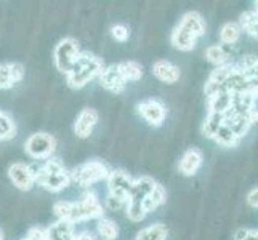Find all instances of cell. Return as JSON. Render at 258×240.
Listing matches in <instances>:
<instances>
[{"instance_id":"cell-39","label":"cell","mask_w":258,"mask_h":240,"mask_svg":"<svg viewBox=\"0 0 258 240\" xmlns=\"http://www.w3.org/2000/svg\"><path fill=\"white\" fill-rule=\"evenodd\" d=\"M253 5H255V7H253V12L258 13V0H256V2H253Z\"/></svg>"},{"instance_id":"cell-11","label":"cell","mask_w":258,"mask_h":240,"mask_svg":"<svg viewBox=\"0 0 258 240\" xmlns=\"http://www.w3.org/2000/svg\"><path fill=\"white\" fill-rule=\"evenodd\" d=\"M233 67H234V64L229 63L225 66L215 67L212 70V74L209 75L207 82H206V87H204V93H206L207 98H210L215 93L223 92L225 82H226V78L231 75V72H233Z\"/></svg>"},{"instance_id":"cell-32","label":"cell","mask_w":258,"mask_h":240,"mask_svg":"<svg viewBox=\"0 0 258 240\" xmlns=\"http://www.w3.org/2000/svg\"><path fill=\"white\" fill-rule=\"evenodd\" d=\"M16 135V123L7 112L2 114L0 117V141L12 139Z\"/></svg>"},{"instance_id":"cell-9","label":"cell","mask_w":258,"mask_h":240,"mask_svg":"<svg viewBox=\"0 0 258 240\" xmlns=\"http://www.w3.org/2000/svg\"><path fill=\"white\" fill-rule=\"evenodd\" d=\"M98 119H100V114L93 108H85L79 112L74 123V133L77 135V138L81 139L90 138L98 123Z\"/></svg>"},{"instance_id":"cell-33","label":"cell","mask_w":258,"mask_h":240,"mask_svg":"<svg viewBox=\"0 0 258 240\" xmlns=\"http://www.w3.org/2000/svg\"><path fill=\"white\" fill-rule=\"evenodd\" d=\"M111 35H112V39L115 42H127L128 37H130V31L127 26H123V24H114L112 28H111Z\"/></svg>"},{"instance_id":"cell-14","label":"cell","mask_w":258,"mask_h":240,"mask_svg":"<svg viewBox=\"0 0 258 240\" xmlns=\"http://www.w3.org/2000/svg\"><path fill=\"white\" fill-rule=\"evenodd\" d=\"M202 150L198 147H189L186 152L183 154V157L180 158V165H178V170H180L181 175L184 176H194L198 173V170L202 165Z\"/></svg>"},{"instance_id":"cell-6","label":"cell","mask_w":258,"mask_h":240,"mask_svg":"<svg viewBox=\"0 0 258 240\" xmlns=\"http://www.w3.org/2000/svg\"><path fill=\"white\" fill-rule=\"evenodd\" d=\"M133 178L123 170H114L109 172V176L106 183H108V189H109V195H114V197H119L122 200H128L130 192L133 188Z\"/></svg>"},{"instance_id":"cell-2","label":"cell","mask_w":258,"mask_h":240,"mask_svg":"<svg viewBox=\"0 0 258 240\" xmlns=\"http://www.w3.org/2000/svg\"><path fill=\"white\" fill-rule=\"evenodd\" d=\"M35 184L42 186L45 191L59 192L71 184V173L61 164L59 158H47L37 172H35Z\"/></svg>"},{"instance_id":"cell-15","label":"cell","mask_w":258,"mask_h":240,"mask_svg":"<svg viewBox=\"0 0 258 240\" xmlns=\"http://www.w3.org/2000/svg\"><path fill=\"white\" fill-rule=\"evenodd\" d=\"M153 74L164 84H176L181 77L180 69L167 59H157L153 64Z\"/></svg>"},{"instance_id":"cell-21","label":"cell","mask_w":258,"mask_h":240,"mask_svg":"<svg viewBox=\"0 0 258 240\" xmlns=\"http://www.w3.org/2000/svg\"><path fill=\"white\" fill-rule=\"evenodd\" d=\"M225 125V114H217V112H209L207 119L204 120L202 123V135L209 138V139H213V136L217 135V131Z\"/></svg>"},{"instance_id":"cell-16","label":"cell","mask_w":258,"mask_h":240,"mask_svg":"<svg viewBox=\"0 0 258 240\" xmlns=\"http://www.w3.org/2000/svg\"><path fill=\"white\" fill-rule=\"evenodd\" d=\"M79 205H81L84 219H100L104 215V208L101 205V202L98 200V197L93 192H85L82 195V199L79 200Z\"/></svg>"},{"instance_id":"cell-42","label":"cell","mask_w":258,"mask_h":240,"mask_svg":"<svg viewBox=\"0 0 258 240\" xmlns=\"http://www.w3.org/2000/svg\"><path fill=\"white\" fill-rule=\"evenodd\" d=\"M2 114H4V111H0V117H2Z\"/></svg>"},{"instance_id":"cell-36","label":"cell","mask_w":258,"mask_h":240,"mask_svg":"<svg viewBox=\"0 0 258 240\" xmlns=\"http://www.w3.org/2000/svg\"><path fill=\"white\" fill-rule=\"evenodd\" d=\"M241 72L244 74V77H247V78H250V80H255V82H258V61L253 64V66H250L248 69H245V70H241Z\"/></svg>"},{"instance_id":"cell-19","label":"cell","mask_w":258,"mask_h":240,"mask_svg":"<svg viewBox=\"0 0 258 240\" xmlns=\"http://www.w3.org/2000/svg\"><path fill=\"white\" fill-rule=\"evenodd\" d=\"M170 42H172V45L176 50H180V51H192L196 48L198 39H196L194 35L189 34L186 29H183L180 24H176V28L172 31Z\"/></svg>"},{"instance_id":"cell-22","label":"cell","mask_w":258,"mask_h":240,"mask_svg":"<svg viewBox=\"0 0 258 240\" xmlns=\"http://www.w3.org/2000/svg\"><path fill=\"white\" fill-rule=\"evenodd\" d=\"M233 104V93L220 92L209 98V112L225 114Z\"/></svg>"},{"instance_id":"cell-23","label":"cell","mask_w":258,"mask_h":240,"mask_svg":"<svg viewBox=\"0 0 258 240\" xmlns=\"http://www.w3.org/2000/svg\"><path fill=\"white\" fill-rule=\"evenodd\" d=\"M122 77L125 78V82H138L143 77V66L138 61H122L117 64Z\"/></svg>"},{"instance_id":"cell-35","label":"cell","mask_w":258,"mask_h":240,"mask_svg":"<svg viewBox=\"0 0 258 240\" xmlns=\"http://www.w3.org/2000/svg\"><path fill=\"white\" fill-rule=\"evenodd\" d=\"M26 237H29L31 240H47V232H45V229H43V227L35 226V227H31L28 230V235H26Z\"/></svg>"},{"instance_id":"cell-38","label":"cell","mask_w":258,"mask_h":240,"mask_svg":"<svg viewBox=\"0 0 258 240\" xmlns=\"http://www.w3.org/2000/svg\"><path fill=\"white\" fill-rule=\"evenodd\" d=\"M74 240H96L90 232H82V234H79L74 237Z\"/></svg>"},{"instance_id":"cell-13","label":"cell","mask_w":258,"mask_h":240,"mask_svg":"<svg viewBox=\"0 0 258 240\" xmlns=\"http://www.w3.org/2000/svg\"><path fill=\"white\" fill-rule=\"evenodd\" d=\"M24 78V67L20 63L0 64V90H10Z\"/></svg>"},{"instance_id":"cell-18","label":"cell","mask_w":258,"mask_h":240,"mask_svg":"<svg viewBox=\"0 0 258 240\" xmlns=\"http://www.w3.org/2000/svg\"><path fill=\"white\" fill-rule=\"evenodd\" d=\"M178 24H180L183 29L188 31L189 34H192L196 39H199L201 35L206 34V29H207L206 21H204V18L198 12H188V13H184Z\"/></svg>"},{"instance_id":"cell-3","label":"cell","mask_w":258,"mask_h":240,"mask_svg":"<svg viewBox=\"0 0 258 240\" xmlns=\"http://www.w3.org/2000/svg\"><path fill=\"white\" fill-rule=\"evenodd\" d=\"M109 170L100 160H90L81 167H77L71 173V181L77 183L82 188H90V186L100 183L103 180H108Z\"/></svg>"},{"instance_id":"cell-8","label":"cell","mask_w":258,"mask_h":240,"mask_svg":"<svg viewBox=\"0 0 258 240\" xmlns=\"http://www.w3.org/2000/svg\"><path fill=\"white\" fill-rule=\"evenodd\" d=\"M137 108L141 117L153 127H161L167 117L165 106L159 100H145V101H141Z\"/></svg>"},{"instance_id":"cell-12","label":"cell","mask_w":258,"mask_h":240,"mask_svg":"<svg viewBox=\"0 0 258 240\" xmlns=\"http://www.w3.org/2000/svg\"><path fill=\"white\" fill-rule=\"evenodd\" d=\"M53 211H55V215L58 216L59 221H66V223H71V224H77L85 221L79 202L59 200L53 205Z\"/></svg>"},{"instance_id":"cell-25","label":"cell","mask_w":258,"mask_h":240,"mask_svg":"<svg viewBox=\"0 0 258 240\" xmlns=\"http://www.w3.org/2000/svg\"><path fill=\"white\" fill-rule=\"evenodd\" d=\"M239 28H241L244 32H247L248 35H252L258 40V13L256 12H245L239 18Z\"/></svg>"},{"instance_id":"cell-31","label":"cell","mask_w":258,"mask_h":240,"mask_svg":"<svg viewBox=\"0 0 258 240\" xmlns=\"http://www.w3.org/2000/svg\"><path fill=\"white\" fill-rule=\"evenodd\" d=\"M125 215H127V218H128L130 221H133V223H141V221H143V219L148 216V211L145 210L143 203L127 200Z\"/></svg>"},{"instance_id":"cell-24","label":"cell","mask_w":258,"mask_h":240,"mask_svg":"<svg viewBox=\"0 0 258 240\" xmlns=\"http://www.w3.org/2000/svg\"><path fill=\"white\" fill-rule=\"evenodd\" d=\"M242 29L237 23H225L220 29V39L225 45H234L241 39Z\"/></svg>"},{"instance_id":"cell-10","label":"cell","mask_w":258,"mask_h":240,"mask_svg":"<svg viewBox=\"0 0 258 240\" xmlns=\"http://www.w3.org/2000/svg\"><path fill=\"white\" fill-rule=\"evenodd\" d=\"M100 84L104 90H108L114 95H120L125 92V88H127V82H125V78L122 77L117 64H111L103 69V72L100 75Z\"/></svg>"},{"instance_id":"cell-5","label":"cell","mask_w":258,"mask_h":240,"mask_svg":"<svg viewBox=\"0 0 258 240\" xmlns=\"http://www.w3.org/2000/svg\"><path fill=\"white\" fill-rule=\"evenodd\" d=\"M56 138L45 131H39L26 139L24 150L35 160H47L56 150Z\"/></svg>"},{"instance_id":"cell-37","label":"cell","mask_w":258,"mask_h":240,"mask_svg":"<svg viewBox=\"0 0 258 240\" xmlns=\"http://www.w3.org/2000/svg\"><path fill=\"white\" fill-rule=\"evenodd\" d=\"M247 202H248V205L258 207V188L248 192V195H247Z\"/></svg>"},{"instance_id":"cell-40","label":"cell","mask_w":258,"mask_h":240,"mask_svg":"<svg viewBox=\"0 0 258 240\" xmlns=\"http://www.w3.org/2000/svg\"><path fill=\"white\" fill-rule=\"evenodd\" d=\"M0 240H5V237H4V232L0 230Z\"/></svg>"},{"instance_id":"cell-17","label":"cell","mask_w":258,"mask_h":240,"mask_svg":"<svg viewBox=\"0 0 258 240\" xmlns=\"http://www.w3.org/2000/svg\"><path fill=\"white\" fill-rule=\"evenodd\" d=\"M156 186H157V183H156L151 176H141V178H137V180L133 181V188H132V192H130L128 200H132V202H138V203H143L148 195L156 189Z\"/></svg>"},{"instance_id":"cell-26","label":"cell","mask_w":258,"mask_h":240,"mask_svg":"<svg viewBox=\"0 0 258 240\" xmlns=\"http://www.w3.org/2000/svg\"><path fill=\"white\" fill-rule=\"evenodd\" d=\"M96 229H98V234H100V237L103 240H115L119 237V227L109 218L103 216V218L98 219Z\"/></svg>"},{"instance_id":"cell-20","label":"cell","mask_w":258,"mask_h":240,"mask_svg":"<svg viewBox=\"0 0 258 240\" xmlns=\"http://www.w3.org/2000/svg\"><path fill=\"white\" fill-rule=\"evenodd\" d=\"M47 240H74V224L66 223V221H56L45 229Z\"/></svg>"},{"instance_id":"cell-27","label":"cell","mask_w":258,"mask_h":240,"mask_svg":"<svg viewBox=\"0 0 258 240\" xmlns=\"http://www.w3.org/2000/svg\"><path fill=\"white\" fill-rule=\"evenodd\" d=\"M168 230L164 224H153L141 229L135 240H165Z\"/></svg>"},{"instance_id":"cell-29","label":"cell","mask_w":258,"mask_h":240,"mask_svg":"<svg viewBox=\"0 0 258 240\" xmlns=\"http://www.w3.org/2000/svg\"><path fill=\"white\" fill-rule=\"evenodd\" d=\"M164 202H165V189L162 188L161 184H157V186H156V189L145 199L143 207H145V210H146L148 213H151V211L157 210L159 207L162 205Z\"/></svg>"},{"instance_id":"cell-4","label":"cell","mask_w":258,"mask_h":240,"mask_svg":"<svg viewBox=\"0 0 258 240\" xmlns=\"http://www.w3.org/2000/svg\"><path fill=\"white\" fill-rule=\"evenodd\" d=\"M79 55H81V45H79V42L73 37H64L63 40H59L58 45L55 47L53 61H55V66L59 72L68 75Z\"/></svg>"},{"instance_id":"cell-30","label":"cell","mask_w":258,"mask_h":240,"mask_svg":"<svg viewBox=\"0 0 258 240\" xmlns=\"http://www.w3.org/2000/svg\"><path fill=\"white\" fill-rule=\"evenodd\" d=\"M213 141L215 143H218L220 146H226V147H233L239 143V138L234 135V131L228 128L226 125L221 127L218 131H217V135L213 136Z\"/></svg>"},{"instance_id":"cell-34","label":"cell","mask_w":258,"mask_h":240,"mask_svg":"<svg viewBox=\"0 0 258 240\" xmlns=\"http://www.w3.org/2000/svg\"><path fill=\"white\" fill-rule=\"evenodd\" d=\"M125 205H127V200L114 197V195H108V199H106V208H109L112 211H119L122 208H125Z\"/></svg>"},{"instance_id":"cell-28","label":"cell","mask_w":258,"mask_h":240,"mask_svg":"<svg viewBox=\"0 0 258 240\" xmlns=\"http://www.w3.org/2000/svg\"><path fill=\"white\" fill-rule=\"evenodd\" d=\"M206 58H207L209 63L215 64L217 67L229 64V55L221 45H210L206 50Z\"/></svg>"},{"instance_id":"cell-41","label":"cell","mask_w":258,"mask_h":240,"mask_svg":"<svg viewBox=\"0 0 258 240\" xmlns=\"http://www.w3.org/2000/svg\"><path fill=\"white\" fill-rule=\"evenodd\" d=\"M21 240H31L29 237H24V238H21Z\"/></svg>"},{"instance_id":"cell-7","label":"cell","mask_w":258,"mask_h":240,"mask_svg":"<svg viewBox=\"0 0 258 240\" xmlns=\"http://www.w3.org/2000/svg\"><path fill=\"white\" fill-rule=\"evenodd\" d=\"M8 178L20 191H31L35 186V170L28 164L16 162L10 165Z\"/></svg>"},{"instance_id":"cell-1","label":"cell","mask_w":258,"mask_h":240,"mask_svg":"<svg viewBox=\"0 0 258 240\" xmlns=\"http://www.w3.org/2000/svg\"><path fill=\"white\" fill-rule=\"evenodd\" d=\"M103 69L104 64L100 58L88 51H81V55L77 56L71 72L66 75L68 85L74 88V90H81L87 84H90L93 78L100 77Z\"/></svg>"}]
</instances>
